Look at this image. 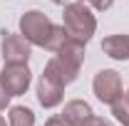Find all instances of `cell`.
Wrapping results in <instances>:
<instances>
[{
    "mask_svg": "<svg viewBox=\"0 0 129 126\" xmlns=\"http://www.w3.org/2000/svg\"><path fill=\"white\" fill-rule=\"evenodd\" d=\"M62 99H64V87L57 84L55 79H50L47 74H42L37 82V101L45 109H55L62 104Z\"/></svg>",
    "mask_w": 129,
    "mask_h": 126,
    "instance_id": "8992f818",
    "label": "cell"
},
{
    "mask_svg": "<svg viewBox=\"0 0 129 126\" xmlns=\"http://www.w3.org/2000/svg\"><path fill=\"white\" fill-rule=\"evenodd\" d=\"M8 126H35V114L27 106H10Z\"/></svg>",
    "mask_w": 129,
    "mask_h": 126,
    "instance_id": "8fae6325",
    "label": "cell"
},
{
    "mask_svg": "<svg viewBox=\"0 0 129 126\" xmlns=\"http://www.w3.org/2000/svg\"><path fill=\"white\" fill-rule=\"evenodd\" d=\"M10 99H13V96H10V92H8V89L3 87V82H0V111L10 104Z\"/></svg>",
    "mask_w": 129,
    "mask_h": 126,
    "instance_id": "5bb4252c",
    "label": "cell"
},
{
    "mask_svg": "<svg viewBox=\"0 0 129 126\" xmlns=\"http://www.w3.org/2000/svg\"><path fill=\"white\" fill-rule=\"evenodd\" d=\"M20 35H22L30 45L45 47V49H50V52H55V49L70 37L62 25H55V22H52L45 13H40V10H27L25 15L20 17Z\"/></svg>",
    "mask_w": 129,
    "mask_h": 126,
    "instance_id": "6da1fadb",
    "label": "cell"
},
{
    "mask_svg": "<svg viewBox=\"0 0 129 126\" xmlns=\"http://www.w3.org/2000/svg\"><path fill=\"white\" fill-rule=\"evenodd\" d=\"M80 3H87V0H80Z\"/></svg>",
    "mask_w": 129,
    "mask_h": 126,
    "instance_id": "d6986e66",
    "label": "cell"
},
{
    "mask_svg": "<svg viewBox=\"0 0 129 126\" xmlns=\"http://www.w3.org/2000/svg\"><path fill=\"white\" fill-rule=\"evenodd\" d=\"M92 89H94L97 99H99L102 104H109V106L124 94V89H122V77H119V72H114V69H99L94 74Z\"/></svg>",
    "mask_w": 129,
    "mask_h": 126,
    "instance_id": "3957f363",
    "label": "cell"
},
{
    "mask_svg": "<svg viewBox=\"0 0 129 126\" xmlns=\"http://www.w3.org/2000/svg\"><path fill=\"white\" fill-rule=\"evenodd\" d=\"M94 111L92 106L87 104V101H82V99H72V101H67L62 109V119L67 121L70 126H82L89 116H92Z\"/></svg>",
    "mask_w": 129,
    "mask_h": 126,
    "instance_id": "9c48e42d",
    "label": "cell"
},
{
    "mask_svg": "<svg viewBox=\"0 0 129 126\" xmlns=\"http://www.w3.org/2000/svg\"><path fill=\"white\" fill-rule=\"evenodd\" d=\"M87 3H92V8L102 13V10H109V8H112V3H114V0H87Z\"/></svg>",
    "mask_w": 129,
    "mask_h": 126,
    "instance_id": "4fadbf2b",
    "label": "cell"
},
{
    "mask_svg": "<svg viewBox=\"0 0 129 126\" xmlns=\"http://www.w3.org/2000/svg\"><path fill=\"white\" fill-rule=\"evenodd\" d=\"M0 82L10 92V96H20V94L27 92V87L32 82V72H30L27 64H3Z\"/></svg>",
    "mask_w": 129,
    "mask_h": 126,
    "instance_id": "277c9868",
    "label": "cell"
},
{
    "mask_svg": "<svg viewBox=\"0 0 129 126\" xmlns=\"http://www.w3.org/2000/svg\"><path fill=\"white\" fill-rule=\"evenodd\" d=\"M55 54L60 57V59H64V62H70L72 67H82V62H84V42H80V40H72V37H67L60 47L55 49Z\"/></svg>",
    "mask_w": 129,
    "mask_h": 126,
    "instance_id": "30bf717a",
    "label": "cell"
},
{
    "mask_svg": "<svg viewBox=\"0 0 129 126\" xmlns=\"http://www.w3.org/2000/svg\"><path fill=\"white\" fill-rule=\"evenodd\" d=\"M62 27L67 30V35H70L72 40H80V42L87 45V42L92 40L94 30H97V17L84 3L75 0V3H67V5H64Z\"/></svg>",
    "mask_w": 129,
    "mask_h": 126,
    "instance_id": "7a4b0ae2",
    "label": "cell"
},
{
    "mask_svg": "<svg viewBox=\"0 0 129 126\" xmlns=\"http://www.w3.org/2000/svg\"><path fill=\"white\" fill-rule=\"evenodd\" d=\"M82 126H112V124H109V121H104L102 116H94V114H92V116H89Z\"/></svg>",
    "mask_w": 129,
    "mask_h": 126,
    "instance_id": "9a60e30c",
    "label": "cell"
},
{
    "mask_svg": "<svg viewBox=\"0 0 129 126\" xmlns=\"http://www.w3.org/2000/svg\"><path fill=\"white\" fill-rule=\"evenodd\" d=\"M52 3H55V5H64V0H52Z\"/></svg>",
    "mask_w": 129,
    "mask_h": 126,
    "instance_id": "e0dca14e",
    "label": "cell"
},
{
    "mask_svg": "<svg viewBox=\"0 0 129 126\" xmlns=\"http://www.w3.org/2000/svg\"><path fill=\"white\" fill-rule=\"evenodd\" d=\"M102 52L117 62L129 59V35H109L102 40Z\"/></svg>",
    "mask_w": 129,
    "mask_h": 126,
    "instance_id": "ba28073f",
    "label": "cell"
},
{
    "mask_svg": "<svg viewBox=\"0 0 129 126\" xmlns=\"http://www.w3.org/2000/svg\"><path fill=\"white\" fill-rule=\"evenodd\" d=\"M42 74H47V77H50V79H55L57 84L67 87V84H72V82L77 79V74H80V67H72L70 62H64V59H60V57L55 54V57H50V59H47L45 69H42Z\"/></svg>",
    "mask_w": 129,
    "mask_h": 126,
    "instance_id": "52a82bcc",
    "label": "cell"
},
{
    "mask_svg": "<svg viewBox=\"0 0 129 126\" xmlns=\"http://www.w3.org/2000/svg\"><path fill=\"white\" fill-rule=\"evenodd\" d=\"M45 126H70V124L64 121L62 116H52V119H47V121H45Z\"/></svg>",
    "mask_w": 129,
    "mask_h": 126,
    "instance_id": "2e32d148",
    "label": "cell"
},
{
    "mask_svg": "<svg viewBox=\"0 0 129 126\" xmlns=\"http://www.w3.org/2000/svg\"><path fill=\"white\" fill-rule=\"evenodd\" d=\"M30 42L17 32H3V64H27Z\"/></svg>",
    "mask_w": 129,
    "mask_h": 126,
    "instance_id": "5b68a950",
    "label": "cell"
},
{
    "mask_svg": "<svg viewBox=\"0 0 129 126\" xmlns=\"http://www.w3.org/2000/svg\"><path fill=\"white\" fill-rule=\"evenodd\" d=\"M112 114L122 126H129V94H122L112 104Z\"/></svg>",
    "mask_w": 129,
    "mask_h": 126,
    "instance_id": "7c38bea8",
    "label": "cell"
},
{
    "mask_svg": "<svg viewBox=\"0 0 129 126\" xmlns=\"http://www.w3.org/2000/svg\"><path fill=\"white\" fill-rule=\"evenodd\" d=\"M0 126H8V121H5V119H3V116H0Z\"/></svg>",
    "mask_w": 129,
    "mask_h": 126,
    "instance_id": "ac0fdd59",
    "label": "cell"
},
{
    "mask_svg": "<svg viewBox=\"0 0 129 126\" xmlns=\"http://www.w3.org/2000/svg\"><path fill=\"white\" fill-rule=\"evenodd\" d=\"M127 94H129V89H127Z\"/></svg>",
    "mask_w": 129,
    "mask_h": 126,
    "instance_id": "ffe728a7",
    "label": "cell"
}]
</instances>
